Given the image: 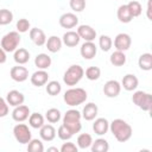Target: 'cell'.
Segmentation results:
<instances>
[{"mask_svg":"<svg viewBox=\"0 0 152 152\" xmlns=\"http://www.w3.org/2000/svg\"><path fill=\"white\" fill-rule=\"evenodd\" d=\"M109 129L119 142H126L131 139L133 133L131 125L122 119H114L109 124Z\"/></svg>","mask_w":152,"mask_h":152,"instance_id":"1","label":"cell"},{"mask_svg":"<svg viewBox=\"0 0 152 152\" xmlns=\"http://www.w3.org/2000/svg\"><path fill=\"white\" fill-rule=\"evenodd\" d=\"M81 118H82L81 112H78L77 109H69V110L65 112V114L63 116V125L72 134H76L82 128Z\"/></svg>","mask_w":152,"mask_h":152,"instance_id":"2","label":"cell"},{"mask_svg":"<svg viewBox=\"0 0 152 152\" xmlns=\"http://www.w3.org/2000/svg\"><path fill=\"white\" fill-rule=\"evenodd\" d=\"M87 97H88V94L83 88H70L64 93L63 100L68 106L75 107L84 103Z\"/></svg>","mask_w":152,"mask_h":152,"instance_id":"3","label":"cell"},{"mask_svg":"<svg viewBox=\"0 0 152 152\" xmlns=\"http://www.w3.org/2000/svg\"><path fill=\"white\" fill-rule=\"evenodd\" d=\"M83 76H84V69L78 64H72L65 70L63 81L66 86L74 87L82 80Z\"/></svg>","mask_w":152,"mask_h":152,"instance_id":"4","label":"cell"},{"mask_svg":"<svg viewBox=\"0 0 152 152\" xmlns=\"http://www.w3.org/2000/svg\"><path fill=\"white\" fill-rule=\"evenodd\" d=\"M20 44V34L18 31H11L1 38V48L5 52H14Z\"/></svg>","mask_w":152,"mask_h":152,"instance_id":"5","label":"cell"},{"mask_svg":"<svg viewBox=\"0 0 152 152\" xmlns=\"http://www.w3.org/2000/svg\"><path fill=\"white\" fill-rule=\"evenodd\" d=\"M132 102L145 112H150L152 107V95L150 93L137 90L132 95Z\"/></svg>","mask_w":152,"mask_h":152,"instance_id":"6","label":"cell"},{"mask_svg":"<svg viewBox=\"0 0 152 152\" xmlns=\"http://www.w3.org/2000/svg\"><path fill=\"white\" fill-rule=\"evenodd\" d=\"M13 135L15 138V140L19 144H28V141L32 139V133L28 128L27 125L25 124H18L13 127Z\"/></svg>","mask_w":152,"mask_h":152,"instance_id":"7","label":"cell"},{"mask_svg":"<svg viewBox=\"0 0 152 152\" xmlns=\"http://www.w3.org/2000/svg\"><path fill=\"white\" fill-rule=\"evenodd\" d=\"M132 44V38L128 33H119L116 34V37L114 38V46L116 50L119 51H127L131 48Z\"/></svg>","mask_w":152,"mask_h":152,"instance_id":"8","label":"cell"},{"mask_svg":"<svg viewBox=\"0 0 152 152\" xmlns=\"http://www.w3.org/2000/svg\"><path fill=\"white\" fill-rule=\"evenodd\" d=\"M120 91H121V84L116 80H109L103 86V94L107 97H110V99L119 96Z\"/></svg>","mask_w":152,"mask_h":152,"instance_id":"9","label":"cell"},{"mask_svg":"<svg viewBox=\"0 0 152 152\" xmlns=\"http://www.w3.org/2000/svg\"><path fill=\"white\" fill-rule=\"evenodd\" d=\"M10 75H11V78H12L13 81L20 83V82H25V81L28 78V70H27L25 66L18 64V65L11 68Z\"/></svg>","mask_w":152,"mask_h":152,"instance_id":"10","label":"cell"},{"mask_svg":"<svg viewBox=\"0 0 152 152\" xmlns=\"http://www.w3.org/2000/svg\"><path fill=\"white\" fill-rule=\"evenodd\" d=\"M30 108L25 104H19L17 107H14L13 112H12V119L17 122H24L25 120L28 119L30 116Z\"/></svg>","mask_w":152,"mask_h":152,"instance_id":"11","label":"cell"},{"mask_svg":"<svg viewBox=\"0 0 152 152\" xmlns=\"http://www.w3.org/2000/svg\"><path fill=\"white\" fill-rule=\"evenodd\" d=\"M76 32L81 39H84V42H94L96 38V31L90 25H80Z\"/></svg>","mask_w":152,"mask_h":152,"instance_id":"12","label":"cell"},{"mask_svg":"<svg viewBox=\"0 0 152 152\" xmlns=\"http://www.w3.org/2000/svg\"><path fill=\"white\" fill-rule=\"evenodd\" d=\"M78 24V18L75 13H64L59 17V25L63 28H72Z\"/></svg>","mask_w":152,"mask_h":152,"instance_id":"13","label":"cell"},{"mask_svg":"<svg viewBox=\"0 0 152 152\" xmlns=\"http://www.w3.org/2000/svg\"><path fill=\"white\" fill-rule=\"evenodd\" d=\"M80 52H81V56H82L84 59H93V58L96 56L97 48H96V45L94 44V42H84V43L81 45Z\"/></svg>","mask_w":152,"mask_h":152,"instance_id":"14","label":"cell"},{"mask_svg":"<svg viewBox=\"0 0 152 152\" xmlns=\"http://www.w3.org/2000/svg\"><path fill=\"white\" fill-rule=\"evenodd\" d=\"M31 83L36 87H43L48 83V80H49V74L46 70H42V69H38L37 71H34L31 76Z\"/></svg>","mask_w":152,"mask_h":152,"instance_id":"15","label":"cell"},{"mask_svg":"<svg viewBox=\"0 0 152 152\" xmlns=\"http://www.w3.org/2000/svg\"><path fill=\"white\" fill-rule=\"evenodd\" d=\"M6 101H7V103H8L10 106L17 107V106L24 103L25 96H24V94L20 93L19 90L13 89V90H10V91L7 93V95H6Z\"/></svg>","mask_w":152,"mask_h":152,"instance_id":"16","label":"cell"},{"mask_svg":"<svg viewBox=\"0 0 152 152\" xmlns=\"http://www.w3.org/2000/svg\"><path fill=\"white\" fill-rule=\"evenodd\" d=\"M30 38L33 42V44L37 46H43L46 43V36H45L44 31L38 27L30 28Z\"/></svg>","mask_w":152,"mask_h":152,"instance_id":"17","label":"cell"},{"mask_svg":"<svg viewBox=\"0 0 152 152\" xmlns=\"http://www.w3.org/2000/svg\"><path fill=\"white\" fill-rule=\"evenodd\" d=\"M109 129V122L106 118H97L93 124V131L97 135H104Z\"/></svg>","mask_w":152,"mask_h":152,"instance_id":"18","label":"cell"},{"mask_svg":"<svg viewBox=\"0 0 152 152\" xmlns=\"http://www.w3.org/2000/svg\"><path fill=\"white\" fill-rule=\"evenodd\" d=\"M138 84H139V81H138V77L133 74H127L124 76L122 81H121V87H124L125 90L127 91H133L138 88Z\"/></svg>","mask_w":152,"mask_h":152,"instance_id":"19","label":"cell"},{"mask_svg":"<svg viewBox=\"0 0 152 152\" xmlns=\"http://www.w3.org/2000/svg\"><path fill=\"white\" fill-rule=\"evenodd\" d=\"M80 40H81L80 36L75 31H68V32H65L63 34V38H62V43L64 45H66L68 48H74L76 45H78Z\"/></svg>","mask_w":152,"mask_h":152,"instance_id":"20","label":"cell"},{"mask_svg":"<svg viewBox=\"0 0 152 152\" xmlns=\"http://www.w3.org/2000/svg\"><path fill=\"white\" fill-rule=\"evenodd\" d=\"M97 112H99V108L94 103V102H89L87 103L84 107H83V110H82V118L87 121H91L96 118L97 115Z\"/></svg>","mask_w":152,"mask_h":152,"instance_id":"21","label":"cell"},{"mask_svg":"<svg viewBox=\"0 0 152 152\" xmlns=\"http://www.w3.org/2000/svg\"><path fill=\"white\" fill-rule=\"evenodd\" d=\"M39 135L44 141H52L56 138V129L52 125H43L39 128Z\"/></svg>","mask_w":152,"mask_h":152,"instance_id":"22","label":"cell"},{"mask_svg":"<svg viewBox=\"0 0 152 152\" xmlns=\"http://www.w3.org/2000/svg\"><path fill=\"white\" fill-rule=\"evenodd\" d=\"M51 63H52L51 57L46 53H38L34 58V65L42 70H46L51 65Z\"/></svg>","mask_w":152,"mask_h":152,"instance_id":"23","label":"cell"},{"mask_svg":"<svg viewBox=\"0 0 152 152\" xmlns=\"http://www.w3.org/2000/svg\"><path fill=\"white\" fill-rule=\"evenodd\" d=\"M62 39L59 38V37H57V36H51V37H49L48 39H46V43H45V45H46V49L50 51V52H52V53H56V52H58L59 50H61V48H62Z\"/></svg>","mask_w":152,"mask_h":152,"instance_id":"24","label":"cell"},{"mask_svg":"<svg viewBox=\"0 0 152 152\" xmlns=\"http://www.w3.org/2000/svg\"><path fill=\"white\" fill-rule=\"evenodd\" d=\"M13 59L17 64H20V65H24L28 62L30 59V52L24 49V48H19L14 51V55H13Z\"/></svg>","mask_w":152,"mask_h":152,"instance_id":"25","label":"cell"},{"mask_svg":"<svg viewBox=\"0 0 152 152\" xmlns=\"http://www.w3.org/2000/svg\"><path fill=\"white\" fill-rule=\"evenodd\" d=\"M138 65L144 71H150L152 69V55L150 52H145L140 55L138 59Z\"/></svg>","mask_w":152,"mask_h":152,"instance_id":"26","label":"cell"},{"mask_svg":"<svg viewBox=\"0 0 152 152\" xmlns=\"http://www.w3.org/2000/svg\"><path fill=\"white\" fill-rule=\"evenodd\" d=\"M116 17L119 19L120 23H124V24H128L132 21L133 17L129 13V10L127 7V5H121L119 8H118V12H116Z\"/></svg>","mask_w":152,"mask_h":152,"instance_id":"27","label":"cell"},{"mask_svg":"<svg viewBox=\"0 0 152 152\" xmlns=\"http://www.w3.org/2000/svg\"><path fill=\"white\" fill-rule=\"evenodd\" d=\"M109 62L112 65L114 66H122L126 63V55L124 53V51H114L110 57H109Z\"/></svg>","mask_w":152,"mask_h":152,"instance_id":"28","label":"cell"},{"mask_svg":"<svg viewBox=\"0 0 152 152\" xmlns=\"http://www.w3.org/2000/svg\"><path fill=\"white\" fill-rule=\"evenodd\" d=\"M90 148L93 152H107L109 150V144L106 139L103 138H99L95 141L91 142Z\"/></svg>","mask_w":152,"mask_h":152,"instance_id":"29","label":"cell"},{"mask_svg":"<svg viewBox=\"0 0 152 152\" xmlns=\"http://www.w3.org/2000/svg\"><path fill=\"white\" fill-rule=\"evenodd\" d=\"M28 125L32 128H36V129L40 128L44 125V116L40 113H32V114H30V116H28Z\"/></svg>","mask_w":152,"mask_h":152,"instance_id":"30","label":"cell"},{"mask_svg":"<svg viewBox=\"0 0 152 152\" xmlns=\"http://www.w3.org/2000/svg\"><path fill=\"white\" fill-rule=\"evenodd\" d=\"M91 142H93V137L88 133H82L77 137V147L81 150H86L90 147Z\"/></svg>","mask_w":152,"mask_h":152,"instance_id":"31","label":"cell"},{"mask_svg":"<svg viewBox=\"0 0 152 152\" xmlns=\"http://www.w3.org/2000/svg\"><path fill=\"white\" fill-rule=\"evenodd\" d=\"M45 90H46V93L49 95L56 96V95H58L62 91V86L57 81H50V82H48L45 84Z\"/></svg>","mask_w":152,"mask_h":152,"instance_id":"32","label":"cell"},{"mask_svg":"<svg viewBox=\"0 0 152 152\" xmlns=\"http://www.w3.org/2000/svg\"><path fill=\"white\" fill-rule=\"evenodd\" d=\"M112 45H113V40L109 36H106V34H101L100 38H99V46L102 51L107 52L112 49Z\"/></svg>","mask_w":152,"mask_h":152,"instance_id":"33","label":"cell"},{"mask_svg":"<svg viewBox=\"0 0 152 152\" xmlns=\"http://www.w3.org/2000/svg\"><path fill=\"white\" fill-rule=\"evenodd\" d=\"M84 75L89 81H96L101 76V69L99 66H89L86 69Z\"/></svg>","mask_w":152,"mask_h":152,"instance_id":"34","label":"cell"},{"mask_svg":"<svg viewBox=\"0 0 152 152\" xmlns=\"http://www.w3.org/2000/svg\"><path fill=\"white\" fill-rule=\"evenodd\" d=\"M45 119L50 124H56L61 120V112L57 108H50L45 113Z\"/></svg>","mask_w":152,"mask_h":152,"instance_id":"35","label":"cell"},{"mask_svg":"<svg viewBox=\"0 0 152 152\" xmlns=\"http://www.w3.org/2000/svg\"><path fill=\"white\" fill-rule=\"evenodd\" d=\"M126 5H127V7H128V10H129V13H131V15H132L133 18L139 17V15L141 14L142 7H141L140 2H138V1H135V0H132V1H129L128 4H126Z\"/></svg>","mask_w":152,"mask_h":152,"instance_id":"36","label":"cell"},{"mask_svg":"<svg viewBox=\"0 0 152 152\" xmlns=\"http://www.w3.org/2000/svg\"><path fill=\"white\" fill-rule=\"evenodd\" d=\"M12 20H13V13L7 8H1L0 10V25L1 26L8 25L10 23H12Z\"/></svg>","mask_w":152,"mask_h":152,"instance_id":"37","label":"cell"},{"mask_svg":"<svg viewBox=\"0 0 152 152\" xmlns=\"http://www.w3.org/2000/svg\"><path fill=\"white\" fill-rule=\"evenodd\" d=\"M27 151L28 152H43L44 151V145H43L42 140L31 139L27 144Z\"/></svg>","mask_w":152,"mask_h":152,"instance_id":"38","label":"cell"},{"mask_svg":"<svg viewBox=\"0 0 152 152\" xmlns=\"http://www.w3.org/2000/svg\"><path fill=\"white\" fill-rule=\"evenodd\" d=\"M57 135H58V138L61 139V140H64V141H68V140H70L71 139V137L74 135L63 124L58 127V129H57Z\"/></svg>","mask_w":152,"mask_h":152,"instance_id":"39","label":"cell"},{"mask_svg":"<svg viewBox=\"0 0 152 152\" xmlns=\"http://www.w3.org/2000/svg\"><path fill=\"white\" fill-rule=\"evenodd\" d=\"M17 30H18V32L19 33H25V32H27L28 30H30V27H31V25H30V21L27 20V19H25V18H21V19H19L18 21H17Z\"/></svg>","mask_w":152,"mask_h":152,"instance_id":"40","label":"cell"},{"mask_svg":"<svg viewBox=\"0 0 152 152\" xmlns=\"http://www.w3.org/2000/svg\"><path fill=\"white\" fill-rule=\"evenodd\" d=\"M69 5L74 12H82L86 8V0H70Z\"/></svg>","mask_w":152,"mask_h":152,"instance_id":"41","label":"cell"},{"mask_svg":"<svg viewBox=\"0 0 152 152\" xmlns=\"http://www.w3.org/2000/svg\"><path fill=\"white\" fill-rule=\"evenodd\" d=\"M61 152H77L78 147L74 142H63V145L59 148Z\"/></svg>","mask_w":152,"mask_h":152,"instance_id":"42","label":"cell"},{"mask_svg":"<svg viewBox=\"0 0 152 152\" xmlns=\"http://www.w3.org/2000/svg\"><path fill=\"white\" fill-rule=\"evenodd\" d=\"M8 114V103L0 96V118H5Z\"/></svg>","mask_w":152,"mask_h":152,"instance_id":"43","label":"cell"},{"mask_svg":"<svg viewBox=\"0 0 152 152\" xmlns=\"http://www.w3.org/2000/svg\"><path fill=\"white\" fill-rule=\"evenodd\" d=\"M7 57H6V52L4 51V49L0 46V64H4L6 62Z\"/></svg>","mask_w":152,"mask_h":152,"instance_id":"44","label":"cell"},{"mask_svg":"<svg viewBox=\"0 0 152 152\" xmlns=\"http://www.w3.org/2000/svg\"><path fill=\"white\" fill-rule=\"evenodd\" d=\"M147 18L150 20H152V17H151V0H148V4H147Z\"/></svg>","mask_w":152,"mask_h":152,"instance_id":"45","label":"cell"},{"mask_svg":"<svg viewBox=\"0 0 152 152\" xmlns=\"http://www.w3.org/2000/svg\"><path fill=\"white\" fill-rule=\"evenodd\" d=\"M48 151H55V152H58L59 150H58L57 147H49V148H48Z\"/></svg>","mask_w":152,"mask_h":152,"instance_id":"46","label":"cell"}]
</instances>
